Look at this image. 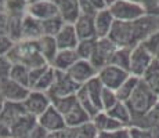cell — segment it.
<instances>
[{"label":"cell","instance_id":"cell-1","mask_svg":"<svg viewBox=\"0 0 159 138\" xmlns=\"http://www.w3.org/2000/svg\"><path fill=\"white\" fill-rule=\"evenodd\" d=\"M159 29V14L147 13L144 17L136 21L123 22L115 21L108 38L118 47L134 48L143 44L151 35Z\"/></svg>","mask_w":159,"mask_h":138},{"label":"cell","instance_id":"cell-2","mask_svg":"<svg viewBox=\"0 0 159 138\" xmlns=\"http://www.w3.org/2000/svg\"><path fill=\"white\" fill-rule=\"evenodd\" d=\"M158 101H159V97L140 79L136 90L131 94V97L126 101V104L131 112L133 120H136V119H140L144 115H147L149 110L157 105Z\"/></svg>","mask_w":159,"mask_h":138},{"label":"cell","instance_id":"cell-3","mask_svg":"<svg viewBox=\"0 0 159 138\" xmlns=\"http://www.w3.org/2000/svg\"><path fill=\"white\" fill-rule=\"evenodd\" d=\"M108 10L111 11L115 21H123V22L136 21L148 13L141 4L131 0H116L109 6Z\"/></svg>","mask_w":159,"mask_h":138},{"label":"cell","instance_id":"cell-4","mask_svg":"<svg viewBox=\"0 0 159 138\" xmlns=\"http://www.w3.org/2000/svg\"><path fill=\"white\" fill-rule=\"evenodd\" d=\"M154 57L148 53V50L143 44L137 46V47L131 48L130 55V66L129 73L134 78L141 79L145 75V72L149 69V66L154 62Z\"/></svg>","mask_w":159,"mask_h":138},{"label":"cell","instance_id":"cell-5","mask_svg":"<svg viewBox=\"0 0 159 138\" xmlns=\"http://www.w3.org/2000/svg\"><path fill=\"white\" fill-rule=\"evenodd\" d=\"M130 76L127 70L119 68L115 65H107L100 70V80L102 86L111 90H118L120 84Z\"/></svg>","mask_w":159,"mask_h":138},{"label":"cell","instance_id":"cell-6","mask_svg":"<svg viewBox=\"0 0 159 138\" xmlns=\"http://www.w3.org/2000/svg\"><path fill=\"white\" fill-rule=\"evenodd\" d=\"M38 123L42 128H44V130L50 134H56L66 127L65 118H64L56 108H48L43 115L38 119Z\"/></svg>","mask_w":159,"mask_h":138},{"label":"cell","instance_id":"cell-7","mask_svg":"<svg viewBox=\"0 0 159 138\" xmlns=\"http://www.w3.org/2000/svg\"><path fill=\"white\" fill-rule=\"evenodd\" d=\"M36 127H38V120H36V118H33V116L26 113V115L22 116L14 126L10 127L11 137L13 138H26Z\"/></svg>","mask_w":159,"mask_h":138},{"label":"cell","instance_id":"cell-8","mask_svg":"<svg viewBox=\"0 0 159 138\" xmlns=\"http://www.w3.org/2000/svg\"><path fill=\"white\" fill-rule=\"evenodd\" d=\"M91 122H93V124L98 130V133H112V131H118L120 128H125L123 124L119 123L118 120H115L105 110H102L97 116H94L91 119Z\"/></svg>","mask_w":159,"mask_h":138},{"label":"cell","instance_id":"cell-9","mask_svg":"<svg viewBox=\"0 0 159 138\" xmlns=\"http://www.w3.org/2000/svg\"><path fill=\"white\" fill-rule=\"evenodd\" d=\"M114 24H115V18L112 17L111 11H109L108 8H105V10H102V11H98L97 20H96V22H94L97 36H100V39L108 38L112 30Z\"/></svg>","mask_w":159,"mask_h":138},{"label":"cell","instance_id":"cell-10","mask_svg":"<svg viewBox=\"0 0 159 138\" xmlns=\"http://www.w3.org/2000/svg\"><path fill=\"white\" fill-rule=\"evenodd\" d=\"M130 127H140V128H148V130H158L159 128V101L158 104L149 110L143 118L136 119L131 122Z\"/></svg>","mask_w":159,"mask_h":138},{"label":"cell","instance_id":"cell-11","mask_svg":"<svg viewBox=\"0 0 159 138\" xmlns=\"http://www.w3.org/2000/svg\"><path fill=\"white\" fill-rule=\"evenodd\" d=\"M105 112H108L109 116H112L115 120H118L119 123H122L125 127H130L131 126L133 116H131V112H130V109H129V106H127L126 102L119 101L114 108H111L109 110H105Z\"/></svg>","mask_w":159,"mask_h":138},{"label":"cell","instance_id":"cell-12","mask_svg":"<svg viewBox=\"0 0 159 138\" xmlns=\"http://www.w3.org/2000/svg\"><path fill=\"white\" fill-rule=\"evenodd\" d=\"M141 80L159 97V61L158 60H155L152 62V65L149 66V69L141 78Z\"/></svg>","mask_w":159,"mask_h":138},{"label":"cell","instance_id":"cell-13","mask_svg":"<svg viewBox=\"0 0 159 138\" xmlns=\"http://www.w3.org/2000/svg\"><path fill=\"white\" fill-rule=\"evenodd\" d=\"M139 82H140L139 78H134V76L130 75L129 78L120 84V87H119L118 90H115L116 96H118V100L122 101V102H126V101L131 97V94L134 93Z\"/></svg>","mask_w":159,"mask_h":138},{"label":"cell","instance_id":"cell-14","mask_svg":"<svg viewBox=\"0 0 159 138\" xmlns=\"http://www.w3.org/2000/svg\"><path fill=\"white\" fill-rule=\"evenodd\" d=\"M130 55H131V48L126 47H118V50L115 51L114 58H112L111 65L119 66V68L125 69L129 72V66H130Z\"/></svg>","mask_w":159,"mask_h":138},{"label":"cell","instance_id":"cell-15","mask_svg":"<svg viewBox=\"0 0 159 138\" xmlns=\"http://www.w3.org/2000/svg\"><path fill=\"white\" fill-rule=\"evenodd\" d=\"M143 46L148 50V53L154 57V60L159 61V29L154 35H151L147 40L143 43Z\"/></svg>","mask_w":159,"mask_h":138},{"label":"cell","instance_id":"cell-16","mask_svg":"<svg viewBox=\"0 0 159 138\" xmlns=\"http://www.w3.org/2000/svg\"><path fill=\"white\" fill-rule=\"evenodd\" d=\"M98 130L93 124V122H89L82 127H78V137L76 138H98Z\"/></svg>","mask_w":159,"mask_h":138},{"label":"cell","instance_id":"cell-17","mask_svg":"<svg viewBox=\"0 0 159 138\" xmlns=\"http://www.w3.org/2000/svg\"><path fill=\"white\" fill-rule=\"evenodd\" d=\"M130 138H155V131L148 128L140 127H129Z\"/></svg>","mask_w":159,"mask_h":138},{"label":"cell","instance_id":"cell-18","mask_svg":"<svg viewBox=\"0 0 159 138\" xmlns=\"http://www.w3.org/2000/svg\"><path fill=\"white\" fill-rule=\"evenodd\" d=\"M98 138H130V131L129 127H125L118 131H112V133H100Z\"/></svg>","mask_w":159,"mask_h":138},{"label":"cell","instance_id":"cell-19","mask_svg":"<svg viewBox=\"0 0 159 138\" xmlns=\"http://www.w3.org/2000/svg\"><path fill=\"white\" fill-rule=\"evenodd\" d=\"M136 2L139 4H141L148 13H157L158 6H159V0H131Z\"/></svg>","mask_w":159,"mask_h":138},{"label":"cell","instance_id":"cell-20","mask_svg":"<svg viewBox=\"0 0 159 138\" xmlns=\"http://www.w3.org/2000/svg\"><path fill=\"white\" fill-rule=\"evenodd\" d=\"M56 138H76L78 137V128L75 127H65L64 130L54 134Z\"/></svg>","mask_w":159,"mask_h":138},{"label":"cell","instance_id":"cell-21","mask_svg":"<svg viewBox=\"0 0 159 138\" xmlns=\"http://www.w3.org/2000/svg\"><path fill=\"white\" fill-rule=\"evenodd\" d=\"M10 137H11L10 127H7L6 124H3L0 122V138H10Z\"/></svg>","mask_w":159,"mask_h":138},{"label":"cell","instance_id":"cell-22","mask_svg":"<svg viewBox=\"0 0 159 138\" xmlns=\"http://www.w3.org/2000/svg\"><path fill=\"white\" fill-rule=\"evenodd\" d=\"M155 131V138H159V128L158 130H154Z\"/></svg>","mask_w":159,"mask_h":138},{"label":"cell","instance_id":"cell-23","mask_svg":"<svg viewBox=\"0 0 159 138\" xmlns=\"http://www.w3.org/2000/svg\"><path fill=\"white\" fill-rule=\"evenodd\" d=\"M46 138H56V137H54V134H48V136L46 137Z\"/></svg>","mask_w":159,"mask_h":138},{"label":"cell","instance_id":"cell-24","mask_svg":"<svg viewBox=\"0 0 159 138\" xmlns=\"http://www.w3.org/2000/svg\"><path fill=\"white\" fill-rule=\"evenodd\" d=\"M157 14H159V6H158V10H157Z\"/></svg>","mask_w":159,"mask_h":138},{"label":"cell","instance_id":"cell-25","mask_svg":"<svg viewBox=\"0 0 159 138\" xmlns=\"http://www.w3.org/2000/svg\"><path fill=\"white\" fill-rule=\"evenodd\" d=\"M10 138H13V137H10Z\"/></svg>","mask_w":159,"mask_h":138}]
</instances>
